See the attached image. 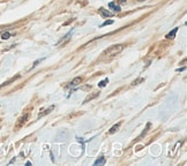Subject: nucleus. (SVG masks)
Listing matches in <instances>:
<instances>
[{
    "label": "nucleus",
    "mask_w": 187,
    "mask_h": 166,
    "mask_svg": "<svg viewBox=\"0 0 187 166\" xmlns=\"http://www.w3.org/2000/svg\"><path fill=\"white\" fill-rule=\"evenodd\" d=\"M123 50H124V45L123 44H116V45L110 46L107 50H105L103 55H105L106 58H113L117 54H119Z\"/></svg>",
    "instance_id": "obj_1"
},
{
    "label": "nucleus",
    "mask_w": 187,
    "mask_h": 166,
    "mask_svg": "<svg viewBox=\"0 0 187 166\" xmlns=\"http://www.w3.org/2000/svg\"><path fill=\"white\" fill-rule=\"evenodd\" d=\"M28 119H29V114H28V113H26L24 115H22V116L17 120V122H16V125H15V129H19V128H21L22 126H24V123L28 121Z\"/></svg>",
    "instance_id": "obj_2"
},
{
    "label": "nucleus",
    "mask_w": 187,
    "mask_h": 166,
    "mask_svg": "<svg viewBox=\"0 0 187 166\" xmlns=\"http://www.w3.org/2000/svg\"><path fill=\"white\" fill-rule=\"evenodd\" d=\"M98 12L100 13V15H102L103 17H111V16H113V14H112L111 12H109V10H106V9L102 8V7L98 9Z\"/></svg>",
    "instance_id": "obj_3"
},
{
    "label": "nucleus",
    "mask_w": 187,
    "mask_h": 166,
    "mask_svg": "<svg viewBox=\"0 0 187 166\" xmlns=\"http://www.w3.org/2000/svg\"><path fill=\"white\" fill-rule=\"evenodd\" d=\"M98 92H94V94H90L89 96H87V98L84 99V102L83 103H88V102H90V101H93V99H95L96 97H98Z\"/></svg>",
    "instance_id": "obj_4"
},
{
    "label": "nucleus",
    "mask_w": 187,
    "mask_h": 166,
    "mask_svg": "<svg viewBox=\"0 0 187 166\" xmlns=\"http://www.w3.org/2000/svg\"><path fill=\"white\" fill-rule=\"evenodd\" d=\"M71 36H72V31H71V32H68V34H67V35H66V36H65V37L59 42V45H64L65 43H67V42H68V39L71 38Z\"/></svg>",
    "instance_id": "obj_5"
},
{
    "label": "nucleus",
    "mask_w": 187,
    "mask_h": 166,
    "mask_svg": "<svg viewBox=\"0 0 187 166\" xmlns=\"http://www.w3.org/2000/svg\"><path fill=\"white\" fill-rule=\"evenodd\" d=\"M106 163V160H105V158L104 157H100V158H98L95 163H94V165L95 166H100V165H104Z\"/></svg>",
    "instance_id": "obj_6"
},
{
    "label": "nucleus",
    "mask_w": 187,
    "mask_h": 166,
    "mask_svg": "<svg viewBox=\"0 0 187 166\" xmlns=\"http://www.w3.org/2000/svg\"><path fill=\"white\" fill-rule=\"evenodd\" d=\"M109 7H110V8H112V9H113L114 12H117V13L121 10V9H120V6H118V5H116L114 2H110V3H109Z\"/></svg>",
    "instance_id": "obj_7"
},
{
    "label": "nucleus",
    "mask_w": 187,
    "mask_h": 166,
    "mask_svg": "<svg viewBox=\"0 0 187 166\" xmlns=\"http://www.w3.org/2000/svg\"><path fill=\"white\" fill-rule=\"evenodd\" d=\"M120 126H121V122H118L117 125H114V126H113V127H112V128L109 130V133H110V134H114V133H116V132H117V130L120 128Z\"/></svg>",
    "instance_id": "obj_8"
},
{
    "label": "nucleus",
    "mask_w": 187,
    "mask_h": 166,
    "mask_svg": "<svg viewBox=\"0 0 187 166\" xmlns=\"http://www.w3.org/2000/svg\"><path fill=\"white\" fill-rule=\"evenodd\" d=\"M177 31H178V28H175L173 29V31H170L168 35H166V38H175L176 37V34H177Z\"/></svg>",
    "instance_id": "obj_9"
},
{
    "label": "nucleus",
    "mask_w": 187,
    "mask_h": 166,
    "mask_svg": "<svg viewBox=\"0 0 187 166\" xmlns=\"http://www.w3.org/2000/svg\"><path fill=\"white\" fill-rule=\"evenodd\" d=\"M82 82V79L81 77H75L73 81H72V83H71V85H73V87H75V85H78V84H80Z\"/></svg>",
    "instance_id": "obj_10"
},
{
    "label": "nucleus",
    "mask_w": 187,
    "mask_h": 166,
    "mask_svg": "<svg viewBox=\"0 0 187 166\" xmlns=\"http://www.w3.org/2000/svg\"><path fill=\"white\" fill-rule=\"evenodd\" d=\"M53 109H54V106H53V105H52V106H50L47 110H45V112H41V113H39V115H38V118H41V116H43V115H46V114H48V113L53 110Z\"/></svg>",
    "instance_id": "obj_11"
},
{
    "label": "nucleus",
    "mask_w": 187,
    "mask_h": 166,
    "mask_svg": "<svg viewBox=\"0 0 187 166\" xmlns=\"http://www.w3.org/2000/svg\"><path fill=\"white\" fill-rule=\"evenodd\" d=\"M107 83H109V80H107V79H105V80H103V81H100V82L98 83V87H99V88H104Z\"/></svg>",
    "instance_id": "obj_12"
},
{
    "label": "nucleus",
    "mask_w": 187,
    "mask_h": 166,
    "mask_svg": "<svg viewBox=\"0 0 187 166\" xmlns=\"http://www.w3.org/2000/svg\"><path fill=\"white\" fill-rule=\"evenodd\" d=\"M19 77H20V75H17V76H15V77H13L12 80H9V81H7V82H5V83H3V84H1L0 87L2 88V87H5V85H7V84H9V83H12L13 81H15V80H16V79H19Z\"/></svg>",
    "instance_id": "obj_13"
},
{
    "label": "nucleus",
    "mask_w": 187,
    "mask_h": 166,
    "mask_svg": "<svg viewBox=\"0 0 187 166\" xmlns=\"http://www.w3.org/2000/svg\"><path fill=\"white\" fill-rule=\"evenodd\" d=\"M143 81H144V79H143V77H140V79L135 80V81L132 83V85H138V84H140L141 82H143Z\"/></svg>",
    "instance_id": "obj_14"
},
{
    "label": "nucleus",
    "mask_w": 187,
    "mask_h": 166,
    "mask_svg": "<svg viewBox=\"0 0 187 166\" xmlns=\"http://www.w3.org/2000/svg\"><path fill=\"white\" fill-rule=\"evenodd\" d=\"M9 37H10V34H9V32H5V34H2V36H1L2 39H8Z\"/></svg>",
    "instance_id": "obj_15"
},
{
    "label": "nucleus",
    "mask_w": 187,
    "mask_h": 166,
    "mask_svg": "<svg viewBox=\"0 0 187 166\" xmlns=\"http://www.w3.org/2000/svg\"><path fill=\"white\" fill-rule=\"evenodd\" d=\"M113 23V21L112 20H107V21H105L103 24H102V27H105V25H110V24H112Z\"/></svg>",
    "instance_id": "obj_16"
},
{
    "label": "nucleus",
    "mask_w": 187,
    "mask_h": 166,
    "mask_svg": "<svg viewBox=\"0 0 187 166\" xmlns=\"http://www.w3.org/2000/svg\"><path fill=\"white\" fill-rule=\"evenodd\" d=\"M183 70H185V67H181V68H178L177 69V72H183Z\"/></svg>",
    "instance_id": "obj_17"
},
{
    "label": "nucleus",
    "mask_w": 187,
    "mask_h": 166,
    "mask_svg": "<svg viewBox=\"0 0 187 166\" xmlns=\"http://www.w3.org/2000/svg\"><path fill=\"white\" fill-rule=\"evenodd\" d=\"M119 2H121V3H124V2H126V0H119Z\"/></svg>",
    "instance_id": "obj_18"
},
{
    "label": "nucleus",
    "mask_w": 187,
    "mask_h": 166,
    "mask_svg": "<svg viewBox=\"0 0 187 166\" xmlns=\"http://www.w3.org/2000/svg\"><path fill=\"white\" fill-rule=\"evenodd\" d=\"M139 1H142V0H139Z\"/></svg>",
    "instance_id": "obj_19"
}]
</instances>
